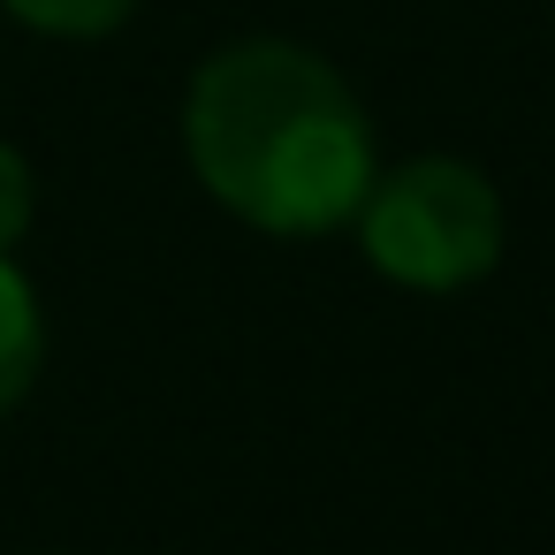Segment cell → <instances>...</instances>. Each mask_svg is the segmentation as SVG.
Returning <instances> with one entry per match:
<instances>
[{"mask_svg":"<svg viewBox=\"0 0 555 555\" xmlns=\"http://www.w3.org/2000/svg\"><path fill=\"white\" fill-rule=\"evenodd\" d=\"M183 153L214 206L259 236L350 229L380 176L358 92L297 39L221 47L183 92Z\"/></svg>","mask_w":555,"mask_h":555,"instance_id":"1","label":"cell"},{"mask_svg":"<svg viewBox=\"0 0 555 555\" xmlns=\"http://www.w3.org/2000/svg\"><path fill=\"white\" fill-rule=\"evenodd\" d=\"M350 229H358L380 282L418 289V297H449V289H472L494 274L502 191L456 153H418V160H396L373 176Z\"/></svg>","mask_w":555,"mask_h":555,"instance_id":"2","label":"cell"},{"mask_svg":"<svg viewBox=\"0 0 555 555\" xmlns=\"http://www.w3.org/2000/svg\"><path fill=\"white\" fill-rule=\"evenodd\" d=\"M39 365H47V305L16 267V251H0V418L31 396Z\"/></svg>","mask_w":555,"mask_h":555,"instance_id":"3","label":"cell"},{"mask_svg":"<svg viewBox=\"0 0 555 555\" xmlns=\"http://www.w3.org/2000/svg\"><path fill=\"white\" fill-rule=\"evenodd\" d=\"M0 9L47 39H107L115 24L138 16V0H0Z\"/></svg>","mask_w":555,"mask_h":555,"instance_id":"4","label":"cell"},{"mask_svg":"<svg viewBox=\"0 0 555 555\" xmlns=\"http://www.w3.org/2000/svg\"><path fill=\"white\" fill-rule=\"evenodd\" d=\"M31 206H39V183H31V160L0 138V251H16L24 229H31Z\"/></svg>","mask_w":555,"mask_h":555,"instance_id":"5","label":"cell"}]
</instances>
